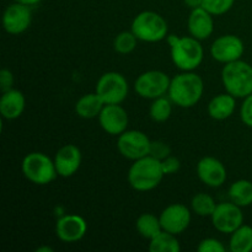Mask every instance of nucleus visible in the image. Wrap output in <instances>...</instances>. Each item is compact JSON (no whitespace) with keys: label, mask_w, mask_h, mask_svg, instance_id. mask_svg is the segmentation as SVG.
<instances>
[{"label":"nucleus","mask_w":252,"mask_h":252,"mask_svg":"<svg viewBox=\"0 0 252 252\" xmlns=\"http://www.w3.org/2000/svg\"><path fill=\"white\" fill-rule=\"evenodd\" d=\"M240 117L244 125L252 128V94L244 100L240 108Z\"/></svg>","instance_id":"32"},{"label":"nucleus","mask_w":252,"mask_h":252,"mask_svg":"<svg viewBox=\"0 0 252 252\" xmlns=\"http://www.w3.org/2000/svg\"><path fill=\"white\" fill-rule=\"evenodd\" d=\"M197 175L204 185L209 187H220L226 181V169L223 162L213 157H206L197 164Z\"/></svg>","instance_id":"15"},{"label":"nucleus","mask_w":252,"mask_h":252,"mask_svg":"<svg viewBox=\"0 0 252 252\" xmlns=\"http://www.w3.org/2000/svg\"><path fill=\"white\" fill-rule=\"evenodd\" d=\"M171 48V59L175 65L184 71H192L201 65L203 61V47L199 39L194 37H179L176 34L167 36Z\"/></svg>","instance_id":"2"},{"label":"nucleus","mask_w":252,"mask_h":252,"mask_svg":"<svg viewBox=\"0 0 252 252\" xmlns=\"http://www.w3.org/2000/svg\"><path fill=\"white\" fill-rule=\"evenodd\" d=\"M159 218L162 230L179 235L189 228L191 223V212L185 204L174 203L167 206Z\"/></svg>","instance_id":"12"},{"label":"nucleus","mask_w":252,"mask_h":252,"mask_svg":"<svg viewBox=\"0 0 252 252\" xmlns=\"http://www.w3.org/2000/svg\"><path fill=\"white\" fill-rule=\"evenodd\" d=\"M98 122L102 129L111 135H120L127 130L129 118L125 108L118 105H105L98 115Z\"/></svg>","instance_id":"14"},{"label":"nucleus","mask_w":252,"mask_h":252,"mask_svg":"<svg viewBox=\"0 0 252 252\" xmlns=\"http://www.w3.org/2000/svg\"><path fill=\"white\" fill-rule=\"evenodd\" d=\"M212 223L218 231L223 234H231L244 224V214L241 207L233 202H223L217 204L212 214Z\"/></svg>","instance_id":"10"},{"label":"nucleus","mask_w":252,"mask_h":252,"mask_svg":"<svg viewBox=\"0 0 252 252\" xmlns=\"http://www.w3.org/2000/svg\"><path fill=\"white\" fill-rule=\"evenodd\" d=\"M137 36L130 31H123L116 36L113 41V48L120 54H129L137 47Z\"/></svg>","instance_id":"28"},{"label":"nucleus","mask_w":252,"mask_h":252,"mask_svg":"<svg viewBox=\"0 0 252 252\" xmlns=\"http://www.w3.org/2000/svg\"><path fill=\"white\" fill-rule=\"evenodd\" d=\"M245 46L241 38L235 34H224L218 37L211 47V54L219 63L228 64L241 59Z\"/></svg>","instance_id":"11"},{"label":"nucleus","mask_w":252,"mask_h":252,"mask_svg":"<svg viewBox=\"0 0 252 252\" xmlns=\"http://www.w3.org/2000/svg\"><path fill=\"white\" fill-rule=\"evenodd\" d=\"M17 2H21V4L27 5V6H32V5H36L38 2H41L42 0H15Z\"/></svg>","instance_id":"36"},{"label":"nucleus","mask_w":252,"mask_h":252,"mask_svg":"<svg viewBox=\"0 0 252 252\" xmlns=\"http://www.w3.org/2000/svg\"><path fill=\"white\" fill-rule=\"evenodd\" d=\"M171 79L161 70H148L140 74L134 83V90L140 97L155 100L169 93Z\"/></svg>","instance_id":"8"},{"label":"nucleus","mask_w":252,"mask_h":252,"mask_svg":"<svg viewBox=\"0 0 252 252\" xmlns=\"http://www.w3.org/2000/svg\"><path fill=\"white\" fill-rule=\"evenodd\" d=\"M26 106V100L21 91L16 89H10V90L2 93L0 97V113L5 120H16L22 115Z\"/></svg>","instance_id":"19"},{"label":"nucleus","mask_w":252,"mask_h":252,"mask_svg":"<svg viewBox=\"0 0 252 252\" xmlns=\"http://www.w3.org/2000/svg\"><path fill=\"white\" fill-rule=\"evenodd\" d=\"M36 251L37 252H52L53 251V249L49 248V246H43V248H38Z\"/></svg>","instance_id":"37"},{"label":"nucleus","mask_w":252,"mask_h":252,"mask_svg":"<svg viewBox=\"0 0 252 252\" xmlns=\"http://www.w3.org/2000/svg\"><path fill=\"white\" fill-rule=\"evenodd\" d=\"M130 30L139 41L154 43L166 38L169 26L166 20L158 12L143 11L134 17Z\"/></svg>","instance_id":"5"},{"label":"nucleus","mask_w":252,"mask_h":252,"mask_svg":"<svg viewBox=\"0 0 252 252\" xmlns=\"http://www.w3.org/2000/svg\"><path fill=\"white\" fill-rule=\"evenodd\" d=\"M57 172L62 177H70L81 165V152L76 145L66 144L57 152L54 158Z\"/></svg>","instance_id":"17"},{"label":"nucleus","mask_w":252,"mask_h":252,"mask_svg":"<svg viewBox=\"0 0 252 252\" xmlns=\"http://www.w3.org/2000/svg\"><path fill=\"white\" fill-rule=\"evenodd\" d=\"M164 176L161 161L152 155H147L134 160L128 171V182L135 191L145 192L159 186Z\"/></svg>","instance_id":"3"},{"label":"nucleus","mask_w":252,"mask_h":252,"mask_svg":"<svg viewBox=\"0 0 252 252\" xmlns=\"http://www.w3.org/2000/svg\"><path fill=\"white\" fill-rule=\"evenodd\" d=\"M236 97L229 93L219 94L208 103V113L217 121H223L230 117L236 107Z\"/></svg>","instance_id":"20"},{"label":"nucleus","mask_w":252,"mask_h":252,"mask_svg":"<svg viewBox=\"0 0 252 252\" xmlns=\"http://www.w3.org/2000/svg\"><path fill=\"white\" fill-rule=\"evenodd\" d=\"M221 81L226 93L236 98H245L252 94V65L241 59L225 64Z\"/></svg>","instance_id":"4"},{"label":"nucleus","mask_w":252,"mask_h":252,"mask_svg":"<svg viewBox=\"0 0 252 252\" xmlns=\"http://www.w3.org/2000/svg\"><path fill=\"white\" fill-rule=\"evenodd\" d=\"M14 85V75L9 69H1L0 70V88L2 93L12 89Z\"/></svg>","instance_id":"34"},{"label":"nucleus","mask_w":252,"mask_h":252,"mask_svg":"<svg viewBox=\"0 0 252 252\" xmlns=\"http://www.w3.org/2000/svg\"><path fill=\"white\" fill-rule=\"evenodd\" d=\"M161 166L165 175H172L179 171L180 167H181V164H180V160L177 158L170 155L166 159L161 160Z\"/></svg>","instance_id":"33"},{"label":"nucleus","mask_w":252,"mask_h":252,"mask_svg":"<svg viewBox=\"0 0 252 252\" xmlns=\"http://www.w3.org/2000/svg\"><path fill=\"white\" fill-rule=\"evenodd\" d=\"M128 91L127 79L117 71H108L98 79L95 93L102 98L105 105H118L126 100Z\"/></svg>","instance_id":"7"},{"label":"nucleus","mask_w":252,"mask_h":252,"mask_svg":"<svg viewBox=\"0 0 252 252\" xmlns=\"http://www.w3.org/2000/svg\"><path fill=\"white\" fill-rule=\"evenodd\" d=\"M172 101L170 100V97L166 96H161V97L155 98L154 101L150 105V118H152L154 122H165L170 118L172 112Z\"/></svg>","instance_id":"26"},{"label":"nucleus","mask_w":252,"mask_h":252,"mask_svg":"<svg viewBox=\"0 0 252 252\" xmlns=\"http://www.w3.org/2000/svg\"><path fill=\"white\" fill-rule=\"evenodd\" d=\"M152 140L140 130H126L118 135V152L129 160H138L149 155Z\"/></svg>","instance_id":"9"},{"label":"nucleus","mask_w":252,"mask_h":252,"mask_svg":"<svg viewBox=\"0 0 252 252\" xmlns=\"http://www.w3.org/2000/svg\"><path fill=\"white\" fill-rule=\"evenodd\" d=\"M25 177L36 185H48L57 177L56 164L44 153H30L22 160Z\"/></svg>","instance_id":"6"},{"label":"nucleus","mask_w":252,"mask_h":252,"mask_svg":"<svg viewBox=\"0 0 252 252\" xmlns=\"http://www.w3.org/2000/svg\"><path fill=\"white\" fill-rule=\"evenodd\" d=\"M135 228L138 233L148 240H152L162 231L160 218L152 213H144L139 216V218L135 221Z\"/></svg>","instance_id":"23"},{"label":"nucleus","mask_w":252,"mask_h":252,"mask_svg":"<svg viewBox=\"0 0 252 252\" xmlns=\"http://www.w3.org/2000/svg\"><path fill=\"white\" fill-rule=\"evenodd\" d=\"M191 206L194 213L201 217H212V214L214 213L217 208V203L213 197L207 193H203V192L197 193L192 198Z\"/></svg>","instance_id":"27"},{"label":"nucleus","mask_w":252,"mask_h":252,"mask_svg":"<svg viewBox=\"0 0 252 252\" xmlns=\"http://www.w3.org/2000/svg\"><path fill=\"white\" fill-rule=\"evenodd\" d=\"M229 198L239 207H249L252 204V182L249 180H238L229 189Z\"/></svg>","instance_id":"22"},{"label":"nucleus","mask_w":252,"mask_h":252,"mask_svg":"<svg viewBox=\"0 0 252 252\" xmlns=\"http://www.w3.org/2000/svg\"><path fill=\"white\" fill-rule=\"evenodd\" d=\"M103 106H105V102L97 94H86L76 101L75 112L79 117L91 120V118L98 117Z\"/></svg>","instance_id":"21"},{"label":"nucleus","mask_w":252,"mask_h":252,"mask_svg":"<svg viewBox=\"0 0 252 252\" xmlns=\"http://www.w3.org/2000/svg\"><path fill=\"white\" fill-rule=\"evenodd\" d=\"M170 154H171V149H170L169 144H166V143L162 142V140H154V142H152L149 155H152L155 159L161 161V160L170 157Z\"/></svg>","instance_id":"30"},{"label":"nucleus","mask_w":252,"mask_h":252,"mask_svg":"<svg viewBox=\"0 0 252 252\" xmlns=\"http://www.w3.org/2000/svg\"><path fill=\"white\" fill-rule=\"evenodd\" d=\"M204 91L203 80L193 71H184L174 76L170 84L169 95L174 105L182 108H189L197 105Z\"/></svg>","instance_id":"1"},{"label":"nucleus","mask_w":252,"mask_h":252,"mask_svg":"<svg viewBox=\"0 0 252 252\" xmlns=\"http://www.w3.org/2000/svg\"><path fill=\"white\" fill-rule=\"evenodd\" d=\"M187 27L192 37L199 41L207 39L214 31L213 15L202 6L193 9L189 16Z\"/></svg>","instance_id":"18"},{"label":"nucleus","mask_w":252,"mask_h":252,"mask_svg":"<svg viewBox=\"0 0 252 252\" xmlns=\"http://www.w3.org/2000/svg\"><path fill=\"white\" fill-rule=\"evenodd\" d=\"M234 2L235 0H203L202 7L211 12L213 16H219L228 12L233 7Z\"/></svg>","instance_id":"29"},{"label":"nucleus","mask_w":252,"mask_h":252,"mask_svg":"<svg viewBox=\"0 0 252 252\" xmlns=\"http://www.w3.org/2000/svg\"><path fill=\"white\" fill-rule=\"evenodd\" d=\"M229 249L231 252H251L252 251V226L243 225L231 233Z\"/></svg>","instance_id":"24"},{"label":"nucleus","mask_w":252,"mask_h":252,"mask_svg":"<svg viewBox=\"0 0 252 252\" xmlns=\"http://www.w3.org/2000/svg\"><path fill=\"white\" fill-rule=\"evenodd\" d=\"M149 250L152 252H180L181 245L175 234L162 230L150 240Z\"/></svg>","instance_id":"25"},{"label":"nucleus","mask_w":252,"mask_h":252,"mask_svg":"<svg viewBox=\"0 0 252 252\" xmlns=\"http://www.w3.org/2000/svg\"><path fill=\"white\" fill-rule=\"evenodd\" d=\"M185 5L189 6V9H197V7H201L203 5V0H184Z\"/></svg>","instance_id":"35"},{"label":"nucleus","mask_w":252,"mask_h":252,"mask_svg":"<svg viewBox=\"0 0 252 252\" xmlns=\"http://www.w3.org/2000/svg\"><path fill=\"white\" fill-rule=\"evenodd\" d=\"M32 21L31 9L27 5L15 1L5 9L2 26L10 34H20L26 31Z\"/></svg>","instance_id":"13"},{"label":"nucleus","mask_w":252,"mask_h":252,"mask_svg":"<svg viewBox=\"0 0 252 252\" xmlns=\"http://www.w3.org/2000/svg\"><path fill=\"white\" fill-rule=\"evenodd\" d=\"M197 250L199 252H224L225 246L214 238H207L199 243Z\"/></svg>","instance_id":"31"},{"label":"nucleus","mask_w":252,"mask_h":252,"mask_svg":"<svg viewBox=\"0 0 252 252\" xmlns=\"http://www.w3.org/2000/svg\"><path fill=\"white\" fill-rule=\"evenodd\" d=\"M88 231V224L85 219L76 214H68L58 219L56 225V233L59 240L64 243H76L85 236Z\"/></svg>","instance_id":"16"}]
</instances>
